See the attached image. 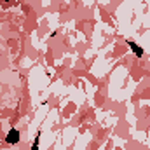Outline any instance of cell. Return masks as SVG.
Listing matches in <instances>:
<instances>
[{"label":"cell","instance_id":"1","mask_svg":"<svg viewBox=\"0 0 150 150\" xmlns=\"http://www.w3.org/2000/svg\"><path fill=\"white\" fill-rule=\"evenodd\" d=\"M126 44L131 47V51H133V52H134L138 58H142V56H143V49H142V47H140V45H138L134 40H126Z\"/></svg>","mask_w":150,"mask_h":150},{"label":"cell","instance_id":"2","mask_svg":"<svg viewBox=\"0 0 150 150\" xmlns=\"http://www.w3.org/2000/svg\"><path fill=\"white\" fill-rule=\"evenodd\" d=\"M5 142L11 143V145H12V143H18V142H19V131H18V129H11V133L7 134Z\"/></svg>","mask_w":150,"mask_h":150},{"label":"cell","instance_id":"3","mask_svg":"<svg viewBox=\"0 0 150 150\" xmlns=\"http://www.w3.org/2000/svg\"><path fill=\"white\" fill-rule=\"evenodd\" d=\"M38 140H40V134H37V138H35V142H33V145H32L30 150H38Z\"/></svg>","mask_w":150,"mask_h":150}]
</instances>
